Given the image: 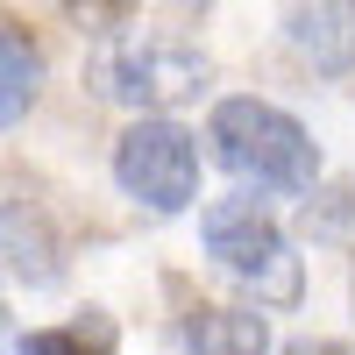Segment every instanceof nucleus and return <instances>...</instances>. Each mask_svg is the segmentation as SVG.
Listing matches in <instances>:
<instances>
[{"mask_svg":"<svg viewBox=\"0 0 355 355\" xmlns=\"http://www.w3.org/2000/svg\"><path fill=\"white\" fill-rule=\"evenodd\" d=\"M206 135H214V157L234 178H256V185H270V192H306L320 178L313 135L270 100H220Z\"/></svg>","mask_w":355,"mask_h":355,"instance_id":"obj_1","label":"nucleus"},{"mask_svg":"<svg viewBox=\"0 0 355 355\" xmlns=\"http://www.w3.org/2000/svg\"><path fill=\"white\" fill-rule=\"evenodd\" d=\"M206 256H214L227 277H242L256 299H270V306H291V299L306 291L284 227L263 214L256 199H220V206H206Z\"/></svg>","mask_w":355,"mask_h":355,"instance_id":"obj_2","label":"nucleus"},{"mask_svg":"<svg viewBox=\"0 0 355 355\" xmlns=\"http://www.w3.org/2000/svg\"><path fill=\"white\" fill-rule=\"evenodd\" d=\"M114 178L150 214H185L199 199V142L178 121H135L114 142Z\"/></svg>","mask_w":355,"mask_h":355,"instance_id":"obj_3","label":"nucleus"},{"mask_svg":"<svg viewBox=\"0 0 355 355\" xmlns=\"http://www.w3.org/2000/svg\"><path fill=\"white\" fill-rule=\"evenodd\" d=\"M93 78L107 100H128V107H178L206 85V57L192 43H171V36H121L93 57Z\"/></svg>","mask_w":355,"mask_h":355,"instance_id":"obj_4","label":"nucleus"},{"mask_svg":"<svg viewBox=\"0 0 355 355\" xmlns=\"http://www.w3.org/2000/svg\"><path fill=\"white\" fill-rule=\"evenodd\" d=\"M284 43L313 71H355V0H284Z\"/></svg>","mask_w":355,"mask_h":355,"instance_id":"obj_5","label":"nucleus"},{"mask_svg":"<svg viewBox=\"0 0 355 355\" xmlns=\"http://www.w3.org/2000/svg\"><path fill=\"white\" fill-rule=\"evenodd\" d=\"M185 355H270V320L249 306H192Z\"/></svg>","mask_w":355,"mask_h":355,"instance_id":"obj_6","label":"nucleus"},{"mask_svg":"<svg viewBox=\"0 0 355 355\" xmlns=\"http://www.w3.org/2000/svg\"><path fill=\"white\" fill-rule=\"evenodd\" d=\"M0 249L15 256L21 284H57L64 277V242L36 206H0Z\"/></svg>","mask_w":355,"mask_h":355,"instance_id":"obj_7","label":"nucleus"},{"mask_svg":"<svg viewBox=\"0 0 355 355\" xmlns=\"http://www.w3.org/2000/svg\"><path fill=\"white\" fill-rule=\"evenodd\" d=\"M36 85H43V50L28 43L21 21H0V128L36 107Z\"/></svg>","mask_w":355,"mask_h":355,"instance_id":"obj_8","label":"nucleus"},{"mask_svg":"<svg viewBox=\"0 0 355 355\" xmlns=\"http://www.w3.org/2000/svg\"><path fill=\"white\" fill-rule=\"evenodd\" d=\"M21 355H114V320L85 313V320H64V327H36V334H21Z\"/></svg>","mask_w":355,"mask_h":355,"instance_id":"obj_9","label":"nucleus"},{"mask_svg":"<svg viewBox=\"0 0 355 355\" xmlns=\"http://www.w3.org/2000/svg\"><path fill=\"white\" fill-rule=\"evenodd\" d=\"M71 15H85V21H121V8L128 0H64Z\"/></svg>","mask_w":355,"mask_h":355,"instance_id":"obj_10","label":"nucleus"},{"mask_svg":"<svg viewBox=\"0 0 355 355\" xmlns=\"http://www.w3.org/2000/svg\"><path fill=\"white\" fill-rule=\"evenodd\" d=\"M284 355H355V348H341V341H291Z\"/></svg>","mask_w":355,"mask_h":355,"instance_id":"obj_11","label":"nucleus"},{"mask_svg":"<svg viewBox=\"0 0 355 355\" xmlns=\"http://www.w3.org/2000/svg\"><path fill=\"white\" fill-rule=\"evenodd\" d=\"M178 8H199V0H178Z\"/></svg>","mask_w":355,"mask_h":355,"instance_id":"obj_12","label":"nucleus"}]
</instances>
